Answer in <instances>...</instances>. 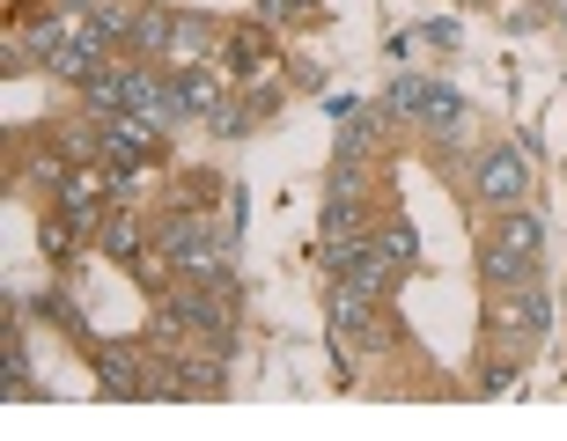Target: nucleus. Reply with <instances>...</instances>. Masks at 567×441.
I'll list each match as a JSON object with an SVG mask.
<instances>
[{
    "instance_id": "18",
    "label": "nucleus",
    "mask_w": 567,
    "mask_h": 441,
    "mask_svg": "<svg viewBox=\"0 0 567 441\" xmlns=\"http://www.w3.org/2000/svg\"><path fill=\"white\" fill-rule=\"evenodd\" d=\"M133 243H141V229H133L126 213H111V221H104V251L118 258V265H133V258H141V251H133Z\"/></svg>"
},
{
    "instance_id": "12",
    "label": "nucleus",
    "mask_w": 567,
    "mask_h": 441,
    "mask_svg": "<svg viewBox=\"0 0 567 441\" xmlns=\"http://www.w3.org/2000/svg\"><path fill=\"white\" fill-rule=\"evenodd\" d=\"M169 22H177V8H141L133 15V52L141 60H163L169 52Z\"/></svg>"
},
{
    "instance_id": "6",
    "label": "nucleus",
    "mask_w": 567,
    "mask_h": 441,
    "mask_svg": "<svg viewBox=\"0 0 567 441\" xmlns=\"http://www.w3.org/2000/svg\"><path fill=\"white\" fill-rule=\"evenodd\" d=\"M60 213L82 221V235L104 229V177H96V169H66L60 177Z\"/></svg>"
},
{
    "instance_id": "14",
    "label": "nucleus",
    "mask_w": 567,
    "mask_h": 441,
    "mask_svg": "<svg viewBox=\"0 0 567 441\" xmlns=\"http://www.w3.org/2000/svg\"><path fill=\"white\" fill-rule=\"evenodd\" d=\"M38 243H44V258H60V265H66L74 243H82V221H66V213L52 207V213H44V229H38Z\"/></svg>"
},
{
    "instance_id": "7",
    "label": "nucleus",
    "mask_w": 567,
    "mask_h": 441,
    "mask_svg": "<svg viewBox=\"0 0 567 441\" xmlns=\"http://www.w3.org/2000/svg\"><path fill=\"white\" fill-rule=\"evenodd\" d=\"M169 82H177V104H185V118H207V111L221 104V96H229V82H221V74H214L207 60L177 66V74H169Z\"/></svg>"
},
{
    "instance_id": "19",
    "label": "nucleus",
    "mask_w": 567,
    "mask_h": 441,
    "mask_svg": "<svg viewBox=\"0 0 567 441\" xmlns=\"http://www.w3.org/2000/svg\"><path fill=\"white\" fill-rule=\"evenodd\" d=\"M274 22H324V0H258Z\"/></svg>"
},
{
    "instance_id": "17",
    "label": "nucleus",
    "mask_w": 567,
    "mask_h": 441,
    "mask_svg": "<svg viewBox=\"0 0 567 441\" xmlns=\"http://www.w3.org/2000/svg\"><path fill=\"white\" fill-rule=\"evenodd\" d=\"M383 251L399 258V273H413V265H421V235H413V221H391V229H383Z\"/></svg>"
},
{
    "instance_id": "10",
    "label": "nucleus",
    "mask_w": 567,
    "mask_h": 441,
    "mask_svg": "<svg viewBox=\"0 0 567 441\" xmlns=\"http://www.w3.org/2000/svg\"><path fill=\"white\" fill-rule=\"evenodd\" d=\"M229 66L236 74H244V82H266V74H274V38H266V30H236L229 38Z\"/></svg>"
},
{
    "instance_id": "8",
    "label": "nucleus",
    "mask_w": 567,
    "mask_h": 441,
    "mask_svg": "<svg viewBox=\"0 0 567 441\" xmlns=\"http://www.w3.org/2000/svg\"><path fill=\"white\" fill-rule=\"evenodd\" d=\"M502 324H508V332H524V338H538V332H553V302H546V294H538V287L524 280V287H508Z\"/></svg>"
},
{
    "instance_id": "9",
    "label": "nucleus",
    "mask_w": 567,
    "mask_h": 441,
    "mask_svg": "<svg viewBox=\"0 0 567 441\" xmlns=\"http://www.w3.org/2000/svg\"><path fill=\"white\" fill-rule=\"evenodd\" d=\"M421 126L442 133V140H457V133H464V96H457L450 82H427V96H421Z\"/></svg>"
},
{
    "instance_id": "15",
    "label": "nucleus",
    "mask_w": 567,
    "mask_h": 441,
    "mask_svg": "<svg viewBox=\"0 0 567 441\" xmlns=\"http://www.w3.org/2000/svg\"><path fill=\"white\" fill-rule=\"evenodd\" d=\"M369 185V162L361 155H332V177H324V199H361Z\"/></svg>"
},
{
    "instance_id": "3",
    "label": "nucleus",
    "mask_w": 567,
    "mask_h": 441,
    "mask_svg": "<svg viewBox=\"0 0 567 441\" xmlns=\"http://www.w3.org/2000/svg\"><path fill=\"white\" fill-rule=\"evenodd\" d=\"M472 191H480L494 213L524 207V199H530V147L524 140H494L480 162H472Z\"/></svg>"
},
{
    "instance_id": "11",
    "label": "nucleus",
    "mask_w": 567,
    "mask_h": 441,
    "mask_svg": "<svg viewBox=\"0 0 567 441\" xmlns=\"http://www.w3.org/2000/svg\"><path fill=\"white\" fill-rule=\"evenodd\" d=\"M207 52H214V22L207 15H177V22H169V52H163V60L192 66V60H207Z\"/></svg>"
},
{
    "instance_id": "2",
    "label": "nucleus",
    "mask_w": 567,
    "mask_h": 441,
    "mask_svg": "<svg viewBox=\"0 0 567 441\" xmlns=\"http://www.w3.org/2000/svg\"><path fill=\"white\" fill-rule=\"evenodd\" d=\"M163 258H169V273H185V280H207V287H229V258H221V235L199 221V213H169V229H163Z\"/></svg>"
},
{
    "instance_id": "4",
    "label": "nucleus",
    "mask_w": 567,
    "mask_h": 441,
    "mask_svg": "<svg viewBox=\"0 0 567 441\" xmlns=\"http://www.w3.org/2000/svg\"><path fill=\"white\" fill-rule=\"evenodd\" d=\"M383 294H369V287H347V280H332V338L347 346V354H377L383 346V309H377Z\"/></svg>"
},
{
    "instance_id": "16",
    "label": "nucleus",
    "mask_w": 567,
    "mask_h": 441,
    "mask_svg": "<svg viewBox=\"0 0 567 441\" xmlns=\"http://www.w3.org/2000/svg\"><path fill=\"white\" fill-rule=\"evenodd\" d=\"M421 96H427V74H399V82L383 88V111L391 118H421Z\"/></svg>"
},
{
    "instance_id": "13",
    "label": "nucleus",
    "mask_w": 567,
    "mask_h": 441,
    "mask_svg": "<svg viewBox=\"0 0 567 441\" xmlns=\"http://www.w3.org/2000/svg\"><path fill=\"white\" fill-rule=\"evenodd\" d=\"M347 235H361V199H324V213H317V243H347Z\"/></svg>"
},
{
    "instance_id": "1",
    "label": "nucleus",
    "mask_w": 567,
    "mask_h": 441,
    "mask_svg": "<svg viewBox=\"0 0 567 441\" xmlns=\"http://www.w3.org/2000/svg\"><path fill=\"white\" fill-rule=\"evenodd\" d=\"M538 258H546V229H538V213L508 207L502 221H494V235H486L480 273H486V287H494V294H508V287H524V280H538Z\"/></svg>"
},
{
    "instance_id": "5",
    "label": "nucleus",
    "mask_w": 567,
    "mask_h": 441,
    "mask_svg": "<svg viewBox=\"0 0 567 441\" xmlns=\"http://www.w3.org/2000/svg\"><path fill=\"white\" fill-rule=\"evenodd\" d=\"M155 147H163V126H155V118H141V111H118V118H104V162H111V169L147 162Z\"/></svg>"
}]
</instances>
